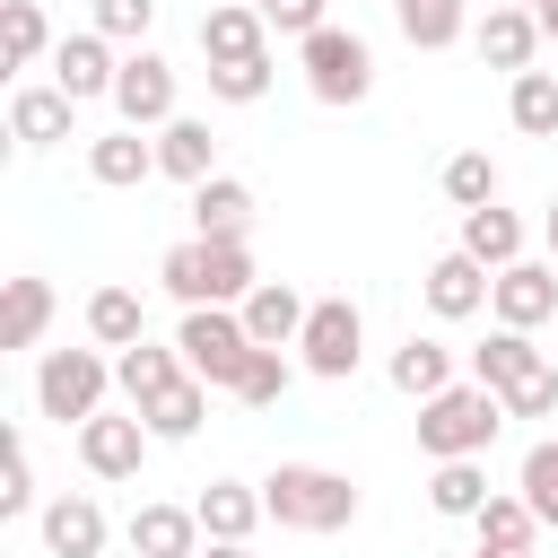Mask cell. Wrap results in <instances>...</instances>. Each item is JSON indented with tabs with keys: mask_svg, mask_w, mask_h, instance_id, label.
Masks as SVG:
<instances>
[{
	"mask_svg": "<svg viewBox=\"0 0 558 558\" xmlns=\"http://www.w3.org/2000/svg\"><path fill=\"white\" fill-rule=\"evenodd\" d=\"M157 288H166L174 305H244V296L262 288V270H253L244 235H183V244H166Z\"/></svg>",
	"mask_w": 558,
	"mask_h": 558,
	"instance_id": "6da1fadb",
	"label": "cell"
},
{
	"mask_svg": "<svg viewBox=\"0 0 558 558\" xmlns=\"http://www.w3.org/2000/svg\"><path fill=\"white\" fill-rule=\"evenodd\" d=\"M506 427V401L488 384H445L418 401V453L427 462H462V453H488Z\"/></svg>",
	"mask_w": 558,
	"mask_h": 558,
	"instance_id": "7a4b0ae2",
	"label": "cell"
},
{
	"mask_svg": "<svg viewBox=\"0 0 558 558\" xmlns=\"http://www.w3.org/2000/svg\"><path fill=\"white\" fill-rule=\"evenodd\" d=\"M262 506H270V523H288V532H349V523H357L349 471H323V462H279V471L262 480Z\"/></svg>",
	"mask_w": 558,
	"mask_h": 558,
	"instance_id": "3957f363",
	"label": "cell"
},
{
	"mask_svg": "<svg viewBox=\"0 0 558 558\" xmlns=\"http://www.w3.org/2000/svg\"><path fill=\"white\" fill-rule=\"evenodd\" d=\"M296 70H305V96L331 105V113H349V105L375 96V44L357 26H314L296 44Z\"/></svg>",
	"mask_w": 558,
	"mask_h": 558,
	"instance_id": "277c9868",
	"label": "cell"
},
{
	"mask_svg": "<svg viewBox=\"0 0 558 558\" xmlns=\"http://www.w3.org/2000/svg\"><path fill=\"white\" fill-rule=\"evenodd\" d=\"M183 366L209 384V392H235V375L253 366V331H244V305H183Z\"/></svg>",
	"mask_w": 558,
	"mask_h": 558,
	"instance_id": "5b68a950",
	"label": "cell"
},
{
	"mask_svg": "<svg viewBox=\"0 0 558 558\" xmlns=\"http://www.w3.org/2000/svg\"><path fill=\"white\" fill-rule=\"evenodd\" d=\"M113 392V357L105 349H44L35 357V410L61 418V427H87Z\"/></svg>",
	"mask_w": 558,
	"mask_h": 558,
	"instance_id": "8992f818",
	"label": "cell"
},
{
	"mask_svg": "<svg viewBox=\"0 0 558 558\" xmlns=\"http://www.w3.org/2000/svg\"><path fill=\"white\" fill-rule=\"evenodd\" d=\"M296 357H305V375L349 384L357 357H366V314H357L349 296H314V305H305V331H296Z\"/></svg>",
	"mask_w": 558,
	"mask_h": 558,
	"instance_id": "52a82bcc",
	"label": "cell"
},
{
	"mask_svg": "<svg viewBox=\"0 0 558 558\" xmlns=\"http://www.w3.org/2000/svg\"><path fill=\"white\" fill-rule=\"evenodd\" d=\"M113 113H122L131 131H166V122H174V61L148 52V44H131V52H122V78H113Z\"/></svg>",
	"mask_w": 558,
	"mask_h": 558,
	"instance_id": "ba28073f",
	"label": "cell"
},
{
	"mask_svg": "<svg viewBox=\"0 0 558 558\" xmlns=\"http://www.w3.org/2000/svg\"><path fill=\"white\" fill-rule=\"evenodd\" d=\"M148 418L140 410H96L87 427H78V462L96 471V480H140V462H148Z\"/></svg>",
	"mask_w": 558,
	"mask_h": 558,
	"instance_id": "9c48e42d",
	"label": "cell"
},
{
	"mask_svg": "<svg viewBox=\"0 0 558 558\" xmlns=\"http://www.w3.org/2000/svg\"><path fill=\"white\" fill-rule=\"evenodd\" d=\"M488 288H497V270H488V262H471L462 244H453V253H436V262H427V279H418L427 314H445V323H471V314L488 305Z\"/></svg>",
	"mask_w": 558,
	"mask_h": 558,
	"instance_id": "30bf717a",
	"label": "cell"
},
{
	"mask_svg": "<svg viewBox=\"0 0 558 558\" xmlns=\"http://www.w3.org/2000/svg\"><path fill=\"white\" fill-rule=\"evenodd\" d=\"M488 314L514 323V331H541L558 314V262H506L497 288H488Z\"/></svg>",
	"mask_w": 558,
	"mask_h": 558,
	"instance_id": "8fae6325",
	"label": "cell"
},
{
	"mask_svg": "<svg viewBox=\"0 0 558 558\" xmlns=\"http://www.w3.org/2000/svg\"><path fill=\"white\" fill-rule=\"evenodd\" d=\"M113 78H122V52H113V35L78 26V35H61V44H52V87H70L78 105H87V96H113Z\"/></svg>",
	"mask_w": 558,
	"mask_h": 558,
	"instance_id": "7c38bea8",
	"label": "cell"
},
{
	"mask_svg": "<svg viewBox=\"0 0 558 558\" xmlns=\"http://www.w3.org/2000/svg\"><path fill=\"white\" fill-rule=\"evenodd\" d=\"M471 44H480V61H488V70L523 78V70H532V52H541V17H532V9H514V0H488V17L471 26Z\"/></svg>",
	"mask_w": 558,
	"mask_h": 558,
	"instance_id": "4fadbf2b",
	"label": "cell"
},
{
	"mask_svg": "<svg viewBox=\"0 0 558 558\" xmlns=\"http://www.w3.org/2000/svg\"><path fill=\"white\" fill-rule=\"evenodd\" d=\"M192 366H183V340H131V349H113V384H122V401L131 410H148L157 392H174Z\"/></svg>",
	"mask_w": 558,
	"mask_h": 558,
	"instance_id": "5bb4252c",
	"label": "cell"
},
{
	"mask_svg": "<svg viewBox=\"0 0 558 558\" xmlns=\"http://www.w3.org/2000/svg\"><path fill=\"white\" fill-rule=\"evenodd\" d=\"M70 122H78V96H70V87H52V78L9 96V140H17V148H61V140H70Z\"/></svg>",
	"mask_w": 558,
	"mask_h": 558,
	"instance_id": "9a60e30c",
	"label": "cell"
},
{
	"mask_svg": "<svg viewBox=\"0 0 558 558\" xmlns=\"http://www.w3.org/2000/svg\"><path fill=\"white\" fill-rule=\"evenodd\" d=\"M201 52L209 61H253V52H270V17L253 0H209L201 9Z\"/></svg>",
	"mask_w": 558,
	"mask_h": 558,
	"instance_id": "2e32d148",
	"label": "cell"
},
{
	"mask_svg": "<svg viewBox=\"0 0 558 558\" xmlns=\"http://www.w3.org/2000/svg\"><path fill=\"white\" fill-rule=\"evenodd\" d=\"M541 366H549V357H541V349H532V331H514V323H497V331L471 349V384H488L497 401H506L523 375H541Z\"/></svg>",
	"mask_w": 558,
	"mask_h": 558,
	"instance_id": "e0dca14e",
	"label": "cell"
},
{
	"mask_svg": "<svg viewBox=\"0 0 558 558\" xmlns=\"http://www.w3.org/2000/svg\"><path fill=\"white\" fill-rule=\"evenodd\" d=\"M192 514H201V532H209V541H253V532L270 523L262 488H244V480H209V488L192 497Z\"/></svg>",
	"mask_w": 558,
	"mask_h": 558,
	"instance_id": "ac0fdd59",
	"label": "cell"
},
{
	"mask_svg": "<svg viewBox=\"0 0 558 558\" xmlns=\"http://www.w3.org/2000/svg\"><path fill=\"white\" fill-rule=\"evenodd\" d=\"M157 174H174V183H209V174H218V131H209L201 113H174V122L157 131Z\"/></svg>",
	"mask_w": 558,
	"mask_h": 558,
	"instance_id": "d6986e66",
	"label": "cell"
},
{
	"mask_svg": "<svg viewBox=\"0 0 558 558\" xmlns=\"http://www.w3.org/2000/svg\"><path fill=\"white\" fill-rule=\"evenodd\" d=\"M87 174H96L105 192H131V183L157 174V140H140L131 122H113L105 140H87Z\"/></svg>",
	"mask_w": 558,
	"mask_h": 558,
	"instance_id": "ffe728a7",
	"label": "cell"
},
{
	"mask_svg": "<svg viewBox=\"0 0 558 558\" xmlns=\"http://www.w3.org/2000/svg\"><path fill=\"white\" fill-rule=\"evenodd\" d=\"M44 549H52V558H96V549H105V506H96L87 488L52 497V506H44Z\"/></svg>",
	"mask_w": 558,
	"mask_h": 558,
	"instance_id": "44dd1931",
	"label": "cell"
},
{
	"mask_svg": "<svg viewBox=\"0 0 558 558\" xmlns=\"http://www.w3.org/2000/svg\"><path fill=\"white\" fill-rule=\"evenodd\" d=\"M305 305H314V296H296L288 279H262V288L244 296V331H253L262 349H296V331H305Z\"/></svg>",
	"mask_w": 558,
	"mask_h": 558,
	"instance_id": "7402d4cb",
	"label": "cell"
},
{
	"mask_svg": "<svg viewBox=\"0 0 558 558\" xmlns=\"http://www.w3.org/2000/svg\"><path fill=\"white\" fill-rule=\"evenodd\" d=\"M471 532H480V549H497V558H532V541H541V514L523 506V488H497V497L471 514Z\"/></svg>",
	"mask_w": 558,
	"mask_h": 558,
	"instance_id": "603a6c76",
	"label": "cell"
},
{
	"mask_svg": "<svg viewBox=\"0 0 558 558\" xmlns=\"http://www.w3.org/2000/svg\"><path fill=\"white\" fill-rule=\"evenodd\" d=\"M201 541H209V532H201L192 506H140V514H131V549H140V558H201Z\"/></svg>",
	"mask_w": 558,
	"mask_h": 558,
	"instance_id": "cb8c5ba5",
	"label": "cell"
},
{
	"mask_svg": "<svg viewBox=\"0 0 558 558\" xmlns=\"http://www.w3.org/2000/svg\"><path fill=\"white\" fill-rule=\"evenodd\" d=\"M192 235H253V183L235 174L192 183Z\"/></svg>",
	"mask_w": 558,
	"mask_h": 558,
	"instance_id": "d4e9b609",
	"label": "cell"
},
{
	"mask_svg": "<svg viewBox=\"0 0 558 558\" xmlns=\"http://www.w3.org/2000/svg\"><path fill=\"white\" fill-rule=\"evenodd\" d=\"M87 340L96 349H131V340H148V305H140V288H96L87 296Z\"/></svg>",
	"mask_w": 558,
	"mask_h": 558,
	"instance_id": "484cf974",
	"label": "cell"
},
{
	"mask_svg": "<svg viewBox=\"0 0 558 558\" xmlns=\"http://www.w3.org/2000/svg\"><path fill=\"white\" fill-rule=\"evenodd\" d=\"M488 497H497V488H488L480 453H462V462H436V471H427V506H436L445 523H471V514H480Z\"/></svg>",
	"mask_w": 558,
	"mask_h": 558,
	"instance_id": "4316f807",
	"label": "cell"
},
{
	"mask_svg": "<svg viewBox=\"0 0 558 558\" xmlns=\"http://www.w3.org/2000/svg\"><path fill=\"white\" fill-rule=\"evenodd\" d=\"M462 253L471 262H488V270H506V262H523V218L514 209H462Z\"/></svg>",
	"mask_w": 558,
	"mask_h": 558,
	"instance_id": "83f0119b",
	"label": "cell"
},
{
	"mask_svg": "<svg viewBox=\"0 0 558 558\" xmlns=\"http://www.w3.org/2000/svg\"><path fill=\"white\" fill-rule=\"evenodd\" d=\"M140 418H148V436H157V445H192V436H201V418H209V384H201V375H183V384H174V392H157Z\"/></svg>",
	"mask_w": 558,
	"mask_h": 558,
	"instance_id": "f1b7e54d",
	"label": "cell"
},
{
	"mask_svg": "<svg viewBox=\"0 0 558 558\" xmlns=\"http://www.w3.org/2000/svg\"><path fill=\"white\" fill-rule=\"evenodd\" d=\"M392 26H401V44H418V52H445V44H462L471 9H462V0H392Z\"/></svg>",
	"mask_w": 558,
	"mask_h": 558,
	"instance_id": "f546056e",
	"label": "cell"
},
{
	"mask_svg": "<svg viewBox=\"0 0 558 558\" xmlns=\"http://www.w3.org/2000/svg\"><path fill=\"white\" fill-rule=\"evenodd\" d=\"M445 384H453V349H445V340H418V331H410V340L392 349V392L427 401V392H445Z\"/></svg>",
	"mask_w": 558,
	"mask_h": 558,
	"instance_id": "4dcf8cb0",
	"label": "cell"
},
{
	"mask_svg": "<svg viewBox=\"0 0 558 558\" xmlns=\"http://www.w3.org/2000/svg\"><path fill=\"white\" fill-rule=\"evenodd\" d=\"M52 331V288L44 279H9V305H0V349H35Z\"/></svg>",
	"mask_w": 558,
	"mask_h": 558,
	"instance_id": "1f68e13d",
	"label": "cell"
},
{
	"mask_svg": "<svg viewBox=\"0 0 558 558\" xmlns=\"http://www.w3.org/2000/svg\"><path fill=\"white\" fill-rule=\"evenodd\" d=\"M44 52H52L44 9H35V0H0V61H9V70H35Z\"/></svg>",
	"mask_w": 558,
	"mask_h": 558,
	"instance_id": "d6a6232c",
	"label": "cell"
},
{
	"mask_svg": "<svg viewBox=\"0 0 558 558\" xmlns=\"http://www.w3.org/2000/svg\"><path fill=\"white\" fill-rule=\"evenodd\" d=\"M506 113H514L523 140H558V78H549V70H523V78L506 87Z\"/></svg>",
	"mask_w": 558,
	"mask_h": 558,
	"instance_id": "836d02e7",
	"label": "cell"
},
{
	"mask_svg": "<svg viewBox=\"0 0 558 558\" xmlns=\"http://www.w3.org/2000/svg\"><path fill=\"white\" fill-rule=\"evenodd\" d=\"M497 183H506V174H497L488 148H453V157H445V201H453V209H488Z\"/></svg>",
	"mask_w": 558,
	"mask_h": 558,
	"instance_id": "e575fe53",
	"label": "cell"
},
{
	"mask_svg": "<svg viewBox=\"0 0 558 558\" xmlns=\"http://www.w3.org/2000/svg\"><path fill=\"white\" fill-rule=\"evenodd\" d=\"M514 488H523V506L541 514V532H558V436H541V445L523 453V471H514Z\"/></svg>",
	"mask_w": 558,
	"mask_h": 558,
	"instance_id": "d590c367",
	"label": "cell"
},
{
	"mask_svg": "<svg viewBox=\"0 0 558 558\" xmlns=\"http://www.w3.org/2000/svg\"><path fill=\"white\" fill-rule=\"evenodd\" d=\"M270 78H279L270 52H253V61H209V96H218V105H262Z\"/></svg>",
	"mask_w": 558,
	"mask_h": 558,
	"instance_id": "8d00e7d4",
	"label": "cell"
},
{
	"mask_svg": "<svg viewBox=\"0 0 558 558\" xmlns=\"http://www.w3.org/2000/svg\"><path fill=\"white\" fill-rule=\"evenodd\" d=\"M288 384H296L288 349H253V366L235 375V401H244V410H270V401H288Z\"/></svg>",
	"mask_w": 558,
	"mask_h": 558,
	"instance_id": "74e56055",
	"label": "cell"
},
{
	"mask_svg": "<svg viewBox=\"0 0 558 558\" xmlns=\"http://www.w3.org/2000/svg\"><path fill=\"white\" fill-rule=\"evenodd\" d=\"M148 26H157V0H96V35H113V44H148Z\"/></svg>",
	"mask_w": 558,
	"mask_h": 558,
	"instance_id": "f35d334b",
	"label": "cell"
},
{
	"mask_svg": "<svg viewBox=\"0 0 558 558\" xmlns=\"http://www.w3.org/2000/svg\"><path fill=\"white\" fill-rule=\"evenodd\" d=\"M549 410H558V366H541L506 392V418H549Z\"/></svg>",
	"mask_w": 558,
	"mask_h": 558,
	"instance_id": "ab89813d",
	"label": "cell"
},
{
	"mask_svg": "<svg viewBox=\"0 0 558 558\" xmlns=\"http://www.w3.org/2000/svg\"><path fill=\"white\" fill-rule=\"evenodd\" d=\"M35 506V462H26V436H9V488H0V514H26Z\"/></svg>",
	"mask_w": 558,
	"mask_h": 558,
	"instance_id": "60d3db41",
	"label": "cell"
},
{
	"mask_svg": "<svg viewBox=\"0 0 558 558\" xmlns=\"http://www.w3.org/2000/svg\"><path fill=\"white\" fill-rule=\"evenodd\" d=\"M201 558H253V541H201Z\"/></svg>",
	"mask_w": 558,
	"mask_h": 558,
	"instance_id": "b9f144b4",
	"label": "cell"
},
{
	"mask_svg": "<svg viewBox=\"0 0 558 558\" xmlns=\"http://www.w3.org/2000/svg\"><path fill=\"white\" fill-rule=\"evenodd\" d=\"M532 17H541V44H558V0H541Z\"/></svg>",
	"mask_w": 558,
	"mask_h": 558,
	"instance_id": "7bdbcfd3",
	"label": "cell"
},
{
	"mask_svg": "<svg viewBox=\"0 0 558 558\" xmlns=\"http://www.w3.org/2000/svg\"><path fill=\"white\" fill-rule=\"evenodd\" d=\"M541 244H549V262H558V201H549V218H541Z\"/></svg>",
	"mask_w": 558,
	"mask_h": 558,
	"instance_id": "ee69618b",
	"label": "cell"
},
{
	"mask_svg": "<svg viewBox=\"0 0 558 558\" xmlns=\"http://www.w3.org/2000/svg\"><path fill=\"white\" fill-rule=\"evenodd\" d=\"M253 9H262V17H270V26H279V17H288V0H253Z\"/></svg>",
	"mask_w": 558,
	"mask_h": 558,
	"instance_id": "f6af8a7d",
	"label": "cell"
},
{
	"mask_svg": "<svg viewBox=\"0 0 558 558\" xmlns=\"http://www.w3.org/2000/svg\"><path fill=\"white\" fill-rule=\"evenodd\" d=\"M514 9H541V0H514Z\"/></svg>",
	"mask_w": 558,
	"mask_h": 558,
	"instance_id": "bcb514c9",
	"label": "cell"
},
{
	"mask_svg": "<svg viewBox=\"0 0 558 558\" xmlns=\"http://www.w3.org/2000/svg\"><path fill=\"white\" fill-rule=\"evenodd\" d=\"M480 558H497V549H480Z\"/></svg>",
	"mask_w": 558,
	"mask_h": 558,
	"instance_id": "7dc6e473",
	"label": "cell"
}]
</instances>
